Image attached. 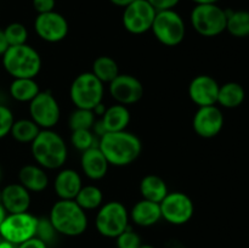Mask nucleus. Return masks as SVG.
<instances>
[{
    "instance_id": "obj_8",
    "label": "nucleus",
    "mask_w": 249,
    "mask_h": 248,
    "mask_svg": "<svg viewBox=\"0 0 249 248\" xmlns=\"http://www.w3.org/2000/svg\"><path fill=\"white\" fill-rule=\"evenodd\" d=\"M151 31L160 44L177 46L185 39L186 26L179 12L175 10H165L156 14Z\"/></svg>"
},
{
    "instance_id": "obj_43",
    "label": "nucleus",
    "mask_w": 249,
    "mask_h": 248,
    "mask_svg": "<svg viewBox=\"0 0 249 248\" xmlns=\"http://www.w3.org/2000/svg\"><path fill=\"white\" fill-rule=\"evenodd\" d=\"M6 215H7V212L5 211V208H4V207H2V204L0 203V225H1V224H2L4 219L6 218Z\"/></svg>"
},
{
    "instance_id": "obj_26",
    "label": "nucleus",
    "mask_w": 249,
    "mask_h": 248,
    "mask_svg": "<svg viewBox=\"0 0 249 248\" xmlns=\"http://www.w3.org/2000/svg\"><path fill=\"white\" fill-rule=\"evenodd\" d=\"M228 21L226 31L235 38H246L249 36V11L247 10H226Z\"/></svg>"
},
{
    "instance_id": "obj_2",
    "label": "nucleus",
    "mask_w": 249,
    "mask_h": 248,
    "mask_svg": "<svg viewBox=\"0 0 249 248\" xmlns=\"http://www.w3.org/2000/svg\"><path fill=\"white\" fill-rule=\"evenodd\" d=\"M34 160L44 169H60L68 157L67 145L58 133L53 129H41L31 143Z\"/></svg>"
},
{
    "instance_id": "obj_11",
    "label": "nucleus",
    "mask_w": 249,
    "mask_h": 248,
    "mask_svg": "<svg viewBox=\"0 0 249 248\" xmlns=\"http://www.w3.org/2000/svg\"><path fill=\"white\" fill-rule=\"evenodd\" d=\"M29 114L40 129H53L60 121L61 108L50 91H39L29 102Z\"/></svg>"
},
{
    "instance_id": "obj_25",
    "label": "nucleus",
    "mask_w": 249,
    "mask_h": 248,
    "mask_svg": "<svg viewBox=\"0 0 249 248\" xmlns=\"http://www.w3.org/2000/svg\"><path fill=\"white\" fill-rule=\"evenodd\" d=\"M10 95L18 102H31L39 94L38 83L34 78H15L10 84Z\"/></svg>"
},
{
    "instance_id": "obj_12",
    "label": "nucleus",
    "mask_w": 249,
    "mask_h": 248,
    "mask_svg": "<svg viewBox=\"0 0 249 248\" xmlns=\"http://www.w3.org/2000/svg\"><path fill=\"white\" fill-rule=\"evenodd\" d=\"M157 11L148 4L147 0H135L124 7L122 22L126 32L140 35L152 28Z\"/></svg>"
},
{
    "instance_id": "obj_22",
    "label": "nucleus",
    "mask_w": 249,
    "mask_h": 248,
    "mask_svg": "<svg viewBox=\"0 0 249 248\" xmlns=\"http://www.w3.org/2000/svg\"><path fill=\"white\" fill-rule=\"evenodd\" d=\"M18 181L29 192H43L49 185V177L40 165L27 164L19 169Z\"/></svg>"
},
{
    "instance_id": "obj_41",
    "label": "nucleus",
    "mask_w": 249,
    "mask_h": 248,
    "mask_svg": "<svg viewBox=\"0 0 249 248\" xmlns=\"http://www.w3.org/2000/svg\"><path fill=\"white\" fill-rule=\"evenodd\" d=\"M0 248H16V245L1 238V240H0Z\"/></svg>"
},
{
    "instance_id": "obj_24",
    "label": "nucleus",
    "mask_w": 249,
    "mask_h": 248,
    "mask_svg": "<svg viewBox=\"0 0 249 248\" xmlns=\"http://www.w3.org/2000/svg\"><path fill=\"white\" fill-rule=\"evenodd\" d=\"M246 99V90L240 83L228 82L220 85L218 92V101L216 104L220 105L224 108H237L243 104Z\"/></svg>"
},
{
    "instance_id": "obj_39",
    "label": "nucleus",
    "mask_w": 249,
    "mask_h": 248,
    "mask_svg": "<svg viewBox=\"0 0 249 248\" xmlns=\"http://www.w3.org/2000/svg\"><path fill=\"white\" fill-rule=\"evenodd\" d=\"M7 49H9V44H7L6 38H5L4 31L0 29V56L4 55Z\"/></svg>"
},
{
    "instance_id": "obj_23",
    "label": "nucleus",
    "mask_w": 249,
    "mask_h": 248,
    "mask_svg": "<svg viewBox=\"0 0 249 248\" xmlns=\"http://www.w3.org/2000/svg\"><path fill=\"white\" fill-rule=\"evenodd\" d=\"M140 194L143 199L160 203L168 195L167 182L160 177L155 174H148L143 177L140 181Z\"/></svg>"
},
{
    "instance_id": "obj_9",
    "label": "nucleus",
    "mask_w": 249,
    "mask_h": 248,
    "mask_svg": "<svg viewBox=\"0 0 249 248\" xmlns=\"http://www.w3.org/2000/svg\"><path fill=\"white\" fill-rule=\"evenodd\" d=\"M38 218L28 212L7 214L0 225V237L18 246L36 236Z\"/></svg>"
},
{
    "instance_id": "obj_14",
    "label": "nucleus",
    "mask_w": 249,
    "mask_h": 248,
    "mask_svg": "<svg viewBox=\"0 0 249 248\" xmlns=\"http://www.w3.org/2000/svg\"><path fill=\"white\" fill-rule=\"evenodd\" d=\"M108 91L117 104L128 106L136 104L142 99L145 88L134 75L119 73L108 84Z\"/></svg>"
},
{
    "instance_id": "obj_42",
    "label": "nucleus",
    "mask_w": 249,
    "mask_h": 248,
    "mask_svg": "<svg viewBox=\"0 0 249 248\" xmlns=\"http://www.w3.org/2000/svg\"><path fill=\"white\" fill-rule=\"evenodd\" d=\"M196 5H203V4H216L219 0H191Z\"/></svg>"
},
{
    "instance_id": "obj_44",
    "label": "nucleus",
    "mask_w": 249,
    "mask_h": 248,
    "mask_svg": "<svg viewBox=\"0 0 249 248\" xmlns=\"http://www.w3.org/2000/svg\"><path fill=\"white\" fill-rule=\"evenodd\" d=\"M139 248H156V247H153L152 245H148V243H141Z\"/></svg>"
},
{
    "instance_id": "obj_29",
    "label": "nucleus",
    "mask_w": 249,
    "mask_h": 248,
    "mask_svg": "<svg viewBox=\"0 0 249 248\" xmlns=\"http://www.w3.org/2000/svg\"><path fill=\"white\" fill-rule=\"evenodd\" d=\"M74 201L84 211H94L102 206L104 194H102L101 189L95 185H85L78 192Z\"/></svg>"
},
{
    "instance_id": "obj_10",
    "label": "nucleus",
    "mask_w": 249,
    "mask_h": 248,
    "mask_svg": "<svg viewBox=\"0 0 249 248\" xmlns=\"http://www.w3.org/2000/svg\"><path fill=\"white\" fill-rule=\"evenodd\" d=\"M160 207L162 219L172 225H184L189 223L195 213L194 201L189 195L181 191L168 192Z\"/></svg>"
},
{
    "instance_id": "obj_16",
    "label": "nucleus",
    "mask_w": 249,
    "mask_h": 248,
    "mask_svg": "<svg viewBox=\"0 0 249 248\" xmlns=\"http://www.w3.org/2000/svg\"><path fill=\"white\" fill-rule=\"evenodd\" d=\"M219 83L212 75L199 74L189 84V96L198 107L216 105L219 92Z\"/></svg>"
},
{
    "instance_id": "obj_46",
    "label": "nucleus",
    "mask_w": 249,
    "mask_h": 248,
    "mask_svg": "<svg viewBox=\"0 0 249 248\" xmlns=\"http://www.w3.org/2000/svg\"><path fill=\"white\" fill-rule=\"evenodd\" d=\"M0 180H1V170H0Z\"/></svg>"
},
{
    "instance_id": "obj_4",
    "label": "nucleus",
    "mask_w": 249,
    "mask_h": 248,
    "mask_svg": "<svg viewBox=\"0 0 249 248\" xmlns=\"http://www.w3.org/2000/svg\"><path fill=\"white\" fill-rule=\"evenodd\" d=\"M2 57V66L12 78H36L41 70V57L28 44L9 46Z\"/></svg>"
},
{
    "instance_id": "obj_18",
    "label": "nucleus",
    "mask_w": 249,
    "mask_h": 248,
    "mask_svg": "<svg viewBox=\"0 0 249 248\" xmlns=\"http://www.w3.org/2000/svg\"><path fill=\"white\" fill-rule=\"evenodd\" d=\"M80 167H82L85 177L96 181V180H101L102 177H106L109 164L99 146H94V147L82 152Z\"/></svg>"
},
{
    "instance_id": "obj_30",
    "label": "nucleus",
    "mask_w": 249,
    "mask_h": 248,
    "mask_svg": "<svg viewBox=\"0 0 249 248\" xmlns=\"http://www.w3.org/2000/svg\"><path fill=\"white\" fill-rule=\"evenodd\" d=\"M95 124V113L91 109L75 108L68 118V125L71 130L92 129Z\"/></svg>"
},
{
    "instance_id": "obj_37",
    "label": "nucleus",
    "mask_w": 249,
    "mask_h": 248,
    "mask_svg": "<svg viewBox=\"0 0 249 248\" xmlns=\"http://www.w3.org/2000/svg\"><path fill=\"white\" fill-rule=\"evenodd\" d=\"M32 4L38 14H45V12L53 11L56 0H32Z\"/></svg>"
},
{
    "instance_id": "obj_40",
    "label": "nucleus",
    "mask_w": 249,
    "mask_h": 248,
    "mask_svg": "<svg viewBox=\"0 0 249 248\" xmlns=\"http://www.w3.org/2000/svg\"><path fill=\"white\" fill-rule=\"evenodd\" d=\"M109 1L112 2L113 5H116V6L118 7H126L128 5H130L131 2L135 1V0H109Z\"/></svg>"
},
{
    "instance_id": "obj_20",
    "label": "nucleus",
    "mask_w": 249,
    "mask_h": 248,
    "mask_svg": "<svg viewBox=\"0 0 249 248\" xmlns=\"http://www.w3.org/2000/svg\"><path fill=\"white\" fill-rule=\"evenodd\" d=\"M129 218L135 225L141 226V228H150V226L156 225L162 219L160 203L143 198L140 199L133 206L129 213Z\"/></svg>"
},
{
    "instance_id": "obj_31",
    "label": "nucleus",
    "mask_w": 249,
    "mask_h": 248,
    "mask_svg": "<svg viewBox=\"0 0 249 248\" xmlns=\"http://www.w3.org/2000/svg\"><path fill=\"white\" fill-rule=\"evenodd\" d=\"M6 38L9 46H16V45H23L27 44V39H28V31H27L26 26L19 22H12V23L7 24L5 29H2Z\"/></svg>"
},
{
    "instance_id": "obj_27",
    "label": "nucleus",
    "mask_w": 249,
    "mask_h": 248,
    "mask_svg": "<svg viewBox=\"0 0 249 248\" xmlns=\"http://www.w3.org/2000/svg\"><path fill=\"white\" fill-rule=\"evenodd\" d=\"M91 73L104 84H109L119 74L118 63L109 56H99L92 62Z\"/></svg>"
},
{
    "instance_id": "obj_45",
    "label": "nucleus",
    "mask_w": 249,
    "mask_h": 248,
    "mask_svg": "<svg viewBox=\"0 0 249 248\" xmlns=\"http://www.w3.org/2000/svg\"><path fill=\"white\" fill-rule=\"evenodd\" d=\"M0 203H1V190H0Z\"/></svg>"
},
{
    "instance_id": "obj_28",
    "label": "nucleus",
    "mask_w": 249,
    "mask_h": 248,
    "mask_svg": "<svg viewBox=\"0 0 249 248\" xmlns=\"http://www.w3.org/2000/svg\"><path fill=\"white\" fill-rule=\"evenodd\" d=\"M41 129L32 119H18L15 121L10 130V135L21 143H32Z\"/></svg>"
},
{
    "instance_id": "obj_33",
    "label": "nucleus",
    "mask_w": 249,
    "mask_h": 248,
    "mask_svg": "<svg viewBox=\"0 0 249 248\" xmlns=\"http://www.w3.org/2000/svg\"><path fill=\"white\" fill-rule=\"evenodd\" d=\"M116 242L117 248H139L142 243L139 233L131 230L130 228H128L121 235L117 236Z\"/></svg>"
},
{
    "instance_id": "obj_19",
    "label": "nucleus",
    "mask_w": 249,
    "mask_h": 248,
    "mask_svg": "<svg viewBox=\"0 0 249 248\" xmlns=\"http://www.w3.org/2000/svg\"><path fill=\"white\" fill-rule=\"evenodd\" d=\"M83 187L79 173L71 168L62 169L55 177L53 189L60 199H74Z\"/></svg>"
},
{
    "instance_id": "obj_47",
    "label": "nucleus",
    "mask_w": 249,
    "mask_h": 248,
    "mask_svg": "<svg viewBox=\"0 0 249 248\" xmlns=\"http://www.w3.org/2000/svg\"><path fill=\"white\" fill-rule=\"evenodd\" d=\"M0 240H1V237H0Z\"/></svg>"
},
{
    "instance_id": "obj_6",
    "label": "nucleus",
    "mask_w": 249,
    "mask_h": 248,
    "mask_svg": "<svg viewBox=\"0 0 249 248\" xmlns=\"http://www.w3.org/2000/svg\"><path fill=\"white\" fill-rule=\"evenodd\" d=\"M190 21L199 35L213 38L226 31L228 14L218 4L196 5L190 15Z\"/></svg>"
},
{
    "instance_id": "obj_35",
    "label": "nucleus",
    "mask_w": 249,
    "mask_h": 248,
    "mask_svg": "<svg viewBox=\"0 0 249 248\" xmlns=\"http://www.w3.org/2000/svg\"><path fill=\"white\" fill-rule=\"evenodd\" d=\"M14 122L15 118L11 109L4 105H0V139L9 135Z\"/></svg>"
},
{
    "instance_id": "obj_15",
    "label": "nucleus",
    "mask_w": 249,
    "mask_h": 248,
    "mask_svg": "<svg viewBox=\"0 0 249 248\" xmlns=\"http://www.w3.org/2000/svg\"><path fill=\"white\" fill-rule=\"evenodd\" d=\"M192 128L201 138H215L224 128L223 112L216 105L198 107L192 119Z\"/></svg>"
},
{
    "instance_id": "obj_3",
    "label": "nucleus",
    "mask_w": 249,
    "mask_h": 248,
    "mask_svg": "<svg viewBox=\"0 0 249 248\" xmlns=\"http://www.w3.org/2000/svg\"><path fill=\"white\" fill-rule=\"evenodd\" d=\"M49 220L56 232L75 237L84 233L88 229V216L74 199H58L51 207Z\"/></svg>"
},
{
    "instance_id": "obj_32",
    "label": "nucleus",
    "mask_w": 249,
    "mask_h": 248,
    "mask_svg": "<svg viewBox=\"0 0 249 248\" xmlns=\"http://www.w3.org/2000/svg\"><path fill=\"white\" fill-rule=\"evenodd\" d=\"M71 142L77 150L84 151L95 146V134L91 129H82V130H73L71 134Z\"/></svg>"
},
{
    "instance_id": "obj_1",
    "label": "nucleus",
    "mask_w": 249,
    "mask_h": 248,
    "mask_svg": "<svg viewBox=\"0 0 249 248\" xmlns=\"http://www.w3.org/2000/svg\"><path fill=\"white\" fill-rule=\"evenodd\" d=\"M97 146L108 164L114 167L130 165L142 152V142L139 136L128 130L105 133L100 138Z\"/></svg>"
},
{
    "instance_id": "obj_21",
    "label": "nucleus",
    "mask_w": 249,
    "mask_h": 248,
    "mask_svg": "<svg viewBox=\"0 0 249 248\" xmlns=\"http://www.w3.org/2000/svg\"><path fill=\"white\" fill-rule=\"evenodd\" d=\"M130 112L128 107L116 104L107 107L100 122L104 126L105 133H116V131L126 130L130 123Z\"/></svg>"
},
{
    "instance_id": "obj_34",
    "label": "nucleus",
    "mask_w": 249,
    "mask_h": 248,
    "mask_svg": "<svg viewBox=\"0 0 249 248\" xmlns=\"http://www.w3.org/2000/svg\"><path fill=\"white\" fill-rule=\"evenodd\" d=\"M56 230L53 229V224L49 220V218H40L38 219V223H36V237H38L39 240H41L43 242H45L48 245L49 242L55 238Z\"/></svg>"
},
{
    "instance_id": "obj_17",
    "label": "nucleus",
    "mask_w": 249,
    "mask_h": 248,
    "mask_svg": "<svg viewBox=\"0 0 249 248\" xmlns=\"http://www.w3.org/2000/svg\"><path fill=\"white\" fill-rule=\"evenodd\" d=\"M31 202V192L19 182L6 185L1 190V204L7 214L28 212Z\"/></svg>"
},
{
    "instance_id": "obj_38",
    "label": "nucleus",
    "mask_w": 249,
    "mask_h": 248,
    "mask_svg": "<svg viewBox=\"0 0 249 248\" xmlns=\"http://www.w3.org/2000/svg\"><path fill=\"white\" fill-rule=\"evenodd\" d=\"M16 248H48V245L34 236V237L22 242L21 245L16 246Z\"/></svg>"
},
{
    "instance_id": "obj_5",
    "label": "nucleus",
    "mask_w": 249,
    "mask_h": 248,
    "mask_svg": "<svg viewBox=\"0 0 249 248\" xmlns=\"http://www.w3.org/2000/svg\"><path fill=\"white\" fill-rule=\"evenodd\" d=\"M105 95L104 83L100 82L91 72H84L74 78L70 87V97L75 108L94 111L102 104Z\"/></svg>"
},
{
    "instance_id": "obj_13",
    "label": "nucleus",
    "mask_w": 249,
    "mask_h": 248,
    "mask_svg": "<svg viewBox=\"0 0 249 248\" xmlns=\"http://www.w3.org/2000/svg\"><path fill=\"white\" fill-rule=\"evenodd\" d=\"M34 31L41 40L58 43L67 36L70 26L66 17L53 10L45 14H38L34 21Z\"/></svg>"
},
{
    "instance_id": "obj_36",
    "label": "nucleus",
    "mask_w": 249,
    "mask_h": 248,
    "mask_svg": "<svg viewBox=\"0 0 249 248\" xmlns=\"http://www.w3.org/2000/svg\"><path fill=\"white\" fill-rule=\"evenodd\" d=\"M148 4L156 10V11H165V10H174L180 2V0H147Z\"/></svg>"
},
{
    "instance_id": "obj_7",
    "label": "nucleus",
    "mask_w": 249,
    "mask_h": 248,
    "mask_svg": "<svg viewBox=\"0 0 249 248\" xmlns=\"http://www.w3.org/2000/svg\"><path fill=\"white\" fill-rule=\"evenodd\" d=\"M129 212L119 201H109L100 207L95 218L97 232L107 238H116L129 228Z\"/></svg>"
}]
</instances>
